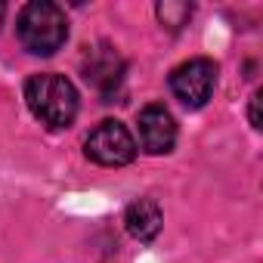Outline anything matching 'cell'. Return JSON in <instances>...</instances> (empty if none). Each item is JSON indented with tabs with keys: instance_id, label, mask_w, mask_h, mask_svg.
I'll use <instances>...</instances> for the list:
<instances>
[{
	"instance_id": "52a82bcc",
	"label": "cell",
	"mask_w": 263,
	"mask_h": 263,
	"mask_svg": "<svg viewBox=\"0 0 263 263\" xmlns=\"http://www.w3.org/2000/svg\"><path fill=\"white\" fill-rule=\"evenodd\" d=\"M124 223H127V232L134 235V238L152 241L161 232V226H164V214H161V208L152 198H140V201H134V204L127 208Z\"/></svg>"
},
{
	"instance_id": "6da1fadb",
	"label": "cell",
	"mask_w": 263,
	"mask_h": 263,
	"mask_svg": "<svg viewBox=\"0 0 263 263\" xmlns=\"http://www.w3.org/2000/svg\"><path fill=\"white\" fill-rule=\"evenodd\" d=\"M25 102L37 121L47 127H68L78 115V90L62 74H34L25 84Z\"/></svg>"
},
{
	"instance_id": "9c48e42d",
	"label": "cell",
	"mask_w": 263,
	"mask_h": 263,
	"mask_svg": "<svg viewBox=\"0 0 263 263\" xmlns=\"http://www.w3.org/2000/svg\"><path fill=\"white\" fill-rule=\"evenodd\" d=\"M257 102H260V90L254 93V99H251V127H260V115H257Z\"/></svg>"
},
{
	"instance_id": "3957f363",
	"label": "cell",
	"mask_w": 263,
	"mask_h": 263,
	"mask_svg": "<svg viewBox=\"0 0 263 263\" xmlns=\"http://www.w3.org/2000/svg\"><path fill=\"white\" fill-rule=\"evenodd\" d=\"M84 152L90 161H96L102 167H124L137 158V143L121 121H102L99 127L90 130Z\"/></svg>"
},
{
	"instance_id": "30bf717a",
	"label": "cell",
	"mask_w": 263,
	"mask_h": 263,
	"mask_svg": "<svg viewBox=\"0 0 263 263\" xmlns=\"http://www.w3.org/2000/svg\"><path fill=\"white\" fill-rule=\"evenodd\" d=\"M4 13H7V7H4V4H0V22H4Z\"/></svg>"
},
{
	"instance_id": "7a4b0ae2",
	"label": "cell",
	"mask_w": 263,
	"mask_h": 263,
	"mask_svg": "<svg viewBox=\"0 0 263 263\" xmlns=\"http://www.w3.org/2000/svg\"><path fill=\"white\" fill-rule=\"evenodd\" d=\"M16 34H19V41L28 53L53 56L68 37V22H65V13L56 4H50V0H31L19 13Z\"/></svg>"
},
{
	"instance_id": "5b68a950",
	"label": "cell",
	"mask_w": 263,
	"mask_h": 263,
	"mask_svg": "<svg viewBox=\"0 0 263 263\" xmlns=\"http://www.w3.org/2000/svg\"><path fill=\"white\" fill-rule=\"evenodd\" d=\"M140 143L152 155H164L177 143V124L164 105H146L140 111Z\"/></svg>"
},
{
	"instance_id": "277c9868",
	"label": "cell",
	"mask_w": 263,
	"mask_h": 263,
	"mask_svg": "<svg viewBox=\"0 0 263 263\" xmlns=\"http://www.w3.org/2000/svg\"><path fill=\"white\" fill-rule=\"evenodd\" d=\"M214 84H217V65L211 62V59H189V62H183V65H177L174 68V74H171V90H174V96L183 102V105H189V108H201L208 99H211V93H214Z\"/></svg>"
},
{
	"instance_id": "8992f818",
	"label": "cell",
	"mask_w": 263,
	"mask_h": 263,
	"mask_svg": "<svg viewBox=\"0 0 263 263\" xmlns=\"http://www.w3.org/2000/svg\"><path fill=\"white\" fill-rule=\"evenodd\" d=\"M124 74V62L111 47H93L84 59V78L90 87H96L102 96H111V90H118Z\"/></svg>"
},
{
	"instance_id": "ba28073f",
	"label": "cell",
	"mask_w": 263,
	"mask_h": 263,
	"mask_svg": "<svg viewBox=\"0 0 263 263\" xmlns=\"http://www.w3.org/2000/svg\"><path fill=\"white\" fill-rule=\"evenodd\" d=\"M158 16H161L164 25L180 28V25L192 16V7H186V4H161V7H158Z\"/></svg>"
}]
</instances>
